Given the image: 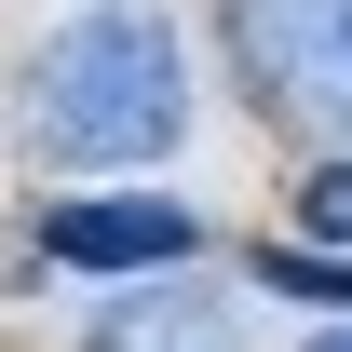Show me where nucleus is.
Instances as JSON below:
<instances>
[{
    "label": "nucleus",
    "instance_id": "1",
    "mask_svg": "<svg viewBox=\"0 0 352 352\" xmlns=\"http://www.w3.org/2000/svg\"><path fill=\"white\" fill-rule=\"evenodd\" d=\"M190 122V54L149 0H82L28 68V135L54 163H149Z\"/></svg>",
    "mask_w": 352,
    "mask_h": 352
},
{
    "label": "nucleus",
    "instance_id": "2",
    "mask_svg": "<svg viewBox=\"0 0 352 352\" xmlns=\"http://www.w3.org/2000/svg\"><path fill=\"white\" fill-rule=\"evenodd\" d=\"M204 244V217L190 204H149V190H122V204H54L41 217V258H68V271H176Z\"/></svg>",
    "mask_w": 352,
    "mask_h": 352
},
{
    "label": "nucleus",
    "instance_id": "3",
    "mask_svg": "<svg viewBox=\"0 0 352 352\" xmlns=\"http://www.w3.org/2000/svg\"><path fill=\"white\" fill-rule=\"evenodd\" d=\"M244 54L285 95H311V109H352V0H258L244 14Z\"/></svg>",
    "mask_w": 352,
    "mask_h": 352
},
{
    "label": "nucleus",
    "instance_id": "4",
    "mask_svg": "<svg viewBox=\"0 0 352 352\" xmlns=\"http://www.w3.org/2000/svg\"><path fill=\"white\" fill-rule=\"evenodd\" d=\"M95 352H230V339H217V311H204V298H135V311L95 325Z\"/></svg>",
    "mask_w": 352,
    "mask_h": 352
},
{
    "label": "nucleus",
    "instance_id": "5",
    "mask_svg": "<svg viewBox=\"0 0 352 352\" xmlns=\"http://www.w3.org/2000/svg\"><path fill=\"white\" fill-rule=\"evenodd\" d=\"M298 217L325 230V244H352V163H311L298 176Z\"/></svg>",
    "mask_w": 352,
    "mask_h": 352
},
{
    "label": "nucleus",
    "instance_id": "6",
    "mask_svg": "<svg viewBox=\"0 0 352 352\" xmlns=\"http://www.w3.org/2000/svg\"><path fill=\"white\" fill-rule=\"evenodd\" d=\"M271 285H311V298H352V258H271Z\"/></svg>",
    "mask_w": 352,
    "mask_h": 352
},
{
    "label": "nucleus",
    "instance_id": "7",
    "mask_svg": "<svg viewBox=\"0 0 352 352\" xmlns=\"http://www.w3.org/2000/svg\"><path fill=\"white\" fill-rule=\"evenodd\" d=\"M311 352H352V325H325V339H311Z\"/></svg>",
    "mask_w": 352,
    "mask_h": 352
}]
</instances>
